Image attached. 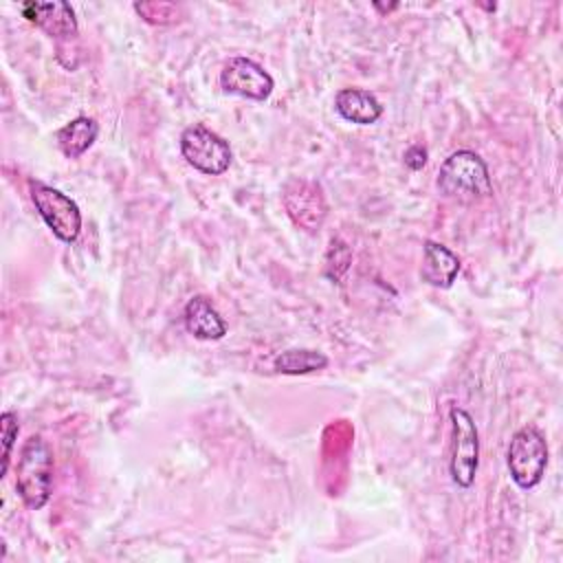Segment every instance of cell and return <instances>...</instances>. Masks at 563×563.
<instances>
[{"label": "cell", "instance_id": "6da1fadb", "mask_svg": "<svg viewBox=\"0 0 563 563\" xmlns=\"http://www.w3.org/2000/svg\"><path fill=\"white\" fill-rule=\"evenodd\" d=\"M438 189L451 200L475 202L493 194V183L486 163L475 152L457 150L440 165Z\"/></svg>", "mask_w": 563, "mask_h": 563}, {"label": "cell", "instance_id": "7a4b0ae2", "mask_svg": "<svg viewBox=\"0 0 563 563\" xmlns=\"http://www.w3.org/2000/svg\"><path fill=\"white\" fill-rule=\"evenodd\" d=\"M15 488L31 510L46 506L53 493V455L40 435H31L18 457Z\"/></svg>", "mask_w": 563, "mask_h": 563}, {"label": "cell", "instance_id": "3957f363", "mask_svg": "<svg viewBox=\"0 0 563 563\" xmlns=\"http://www.w3.org/2000/svg\"><path fill=\"white\" fill-rule=\"evenodd\" d=\"M508 471L519 488H534L548 468V442L534 424H523L515 431L508 444Z\"/></svg>", "mask_w": 563, "mask_h": 563}, {"label": "cell", "instance_id": "277c9868", "mask_svg": "<svg viewBox=\"0 0 563 563\" xmlns=\"http://www.w3.org/2000/svg\"><path fill=\"white\" fill-rule=\"evenodd\" d=\"M180 154L194 169L207 176L224 174L233 161L229 143L202 123H194L183 130Z\"/></svg>", "mask_w": 563, "mask_h": 563}, {"label": "cell", "instance_id": "5b68a950", "mask_svg": "<svg viewBox=\"0 0 563 563\" xmlns=\"http://www.w3.org/2000/svg\"><path fill=\"white\" fill-rule=\"evenodd\" d=\"M29 189H31V200L37 213L42 216L46 227L55 233V238H59L66 244L75 242L81 231V211L77 202L70 196L62 194L59 189L44 185L40 180H31Z\"/></svg>", "mask_w": 563, "mask_h": 563}, {"label": "cell", "instance_id": "8992f818", "mask_svg": "<svg viewBox=\"0 0 563 563\" xmlns=\"http://www.w3.org/2000/svg\"><path fill=\"white\" fill-rule=\"evenodd\" d=\"M451 427H453V442H451V479L468 488L475 482L477 466H479V433L471 413L462 407H451Z\"/></svg>", "mask_w": 563, "mask_h": 563}, {"label": "cell", "instance_id": "52a82bcc", "mask_svg": "<svg viewBox=\"0 0 563 563\" xmlns=\"http://www.w3.org/2000/svg\"><path fill=\"white\" fill-rule=\"evenodd\" d=\"M282 200H284L286 213L299 229L308 233H314L321 229L328 216V205L317 183L306 178H290L284 185Z\"/></svg>", "mask_w": 563, "mask_h": 563}, {"label": "cell", "instance_id": "ba28073f", "mask_svg": "<svg viewBox=\"0 0 563 563\" xmlns=\"http://www.w3.org/2000/svg\"><path fill=\"white\" fill-rule=\"evenodd\" d=\"M220 86L229 95L264 101L273 92V77L251 57H231L220 70Z\"/></svg>", "mask_w": 563, "mask_h": 563}, {"label": "cell", "instance_id": "9c48e42d", "mask_svg": "<svg viewBox=\"0 0 563 563\" xmlns=\"http://www.w3.org/2000/svg\"><path fill=\"white\" fill-rule=\"evenodd\" d=\"M22 15L46 31L55 40L75 37L77 35V20L75 11L68 2L53 0V2H24Z\"/></svg>", "mask_w": 563, "mask_h": 563}, {"label": "cell", "instance_id": "30bf717a", "mask_svg": "<svg viewBox=\"0 0 563 563\" xmlns=\"http://www.w3.org/2000/svg\"><path fill=\"white\" fill-rule=\"evenodd\" d=\"M460 273V257L440 242L427 240L422 244L420 277L433 288H451Z\"/></svg>", "mask_w": 563, "mask_h": 563}, {"label": "cell", "instance_id": "8fae6325", "mask_svg": "<svg viewBox=\"0 0 563 563\" xmlns=\"http://www.w3.org/2000/svg\"><path fill=\"white\" fill-rule=\"evenodd\" d=\"M183 319L187 332L200 341H218L227 334L224 319L213 308V303L202 295H196L185 303Z\"/></svg>", "mask_w": 563, "mask_h": 563}, {"label": "cell", "instance_id": "7c38bea8", "mask_svg": "<svg viewBox=\"0 0 563 563\" xmlns=\"http://www.w3.org/2000/svg\"><path fill=\"white\" fill-rule=\"evenodd\" d=\"M334 108L345 121L356 125H372L383 114L380 101L363 88H341L334 97Z\"/></svg>", "mask_w": 563, "mask_h": 563}, {"label": "cell", "instance_id": "4fadbf2b", "mask_svg": "<svg viewBox=\"0 0 563 563\" xmlns=\"http://www.w3.org/2000/svg\"><path fill=\"white\" fill-rule=\"evenodd\" d=\"M99 125L90 117H77L57 130L55 141L66 158H79L97 141Z\"/></svg>", "mask_w": 563, "mask_h": 563}, {"label": "cell", "instance_id": "5bb4252c", "mask_svg": "<svg viewBox=\"0 0 563 563\" xmlns=\"http://www.w3.org/2000/svg\"><path fill=\"white\" fill-rule=\"evenodd\" d=\"M273 365L279 374L299 376V374H312V372L328 367V356L319 350L295 347V350H284L282 354H277Z\"/></svg>", "mask_w": 563, "mask_h": 563}, {"label": "cell", "instance_id": "9a60e30c", "mask_svg": "<svg viewBox=\"0 0 563 563\" xmlns=\"http://www.w3.org/2000/svg\"><path fill=\"white\" fill-rule=\"evenodd\" d=\"M0 429H2V468H0V477H4L7 471H9V457H11L13 442L18 440V433H20L18 416L13 411H4L0 416Z\"/></svg>", "mask_w": 563, "mask_h": 563}, {"label": "cell", "instance_id": "2e32d148", "mask_svg": "<svg viewBox=\"0 0 563 563\" xmlns=\"http://www.w3.org/2000/svg\"><path fill=\"white\" fill-rule=\"evenodd\" d=\"M405 165L409 167V169H413V172H418V169H422L424 165H427V150L422 147V145H411L407 152H405Z\"/></svg>", "mask_w": 563, "mask_h": 563}]
</instances>
